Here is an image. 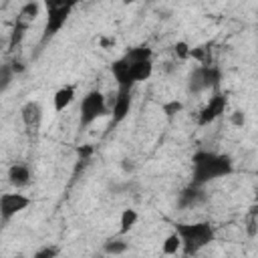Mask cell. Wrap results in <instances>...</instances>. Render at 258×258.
<instances>
[{
	"label": "cell",
	"instance_id": "cell-5",
	"mask_svg": "<svg viewBox=\"0 0 258 258\" xmlns=\"http://www.w3.org/2000/svg\"><path fill=\"white\" fill-rule=\"evenodd\" d=\"M20 119L24 125V131L30 139H36L40 135V127H42V107L38 101H26L20 107Z\"/></svg>",
	"mask_w": 258,
	"mask_h": 258
},
{
	"label": "cell",
	"instance_id": "cell-28",
	"mask_svg": "<svg viewBox=\"0 0 258 258\" xmlns=\"http://www.w3.org/2000/svg\"><path fill=\"white\" fill-rule=\"evenodd\" d=\"M254 202H258V187L254 189Z\"/></svg>",
	"mask_w": 258,
	"mask_h": 258
},
{
	"label": "cell",
	"instance_id": "cell-7",
	"mask_svg": "<svg viewBox=\"0 0 258 258\" xmlns=\"http://www.w3.org/2000/svg\"><path fill=\"white\" fill-rule=\"evenodd\" d=\"M32 204V200L24 194H2L0 196V220L2 224H8L16 214L26 210Z\"/></svg>",
	"mask_w": 258,
	"mask_h": 258
},
{
	"label": "cell",
	"instance_id": "cell-25",
	"mask_svg": "<svg viewBox=\"0 0 258 258\" xmlns=\"http://www.w3.org/2000/svg\"><path fill=\"white\" fill-rule=\"evenodd\" d=\"M189 50H191V46L187 42H183V40L173 44V52H175L177 58H189Z\"/></svg>",
	"mask_w": 258,
	"mask_h": 258
},
{
	"label": "cell",
	"instance_id": "cell-26",
	"mask_svg": "<svg viewBox=\"0 0 258 258\" xmlns=\"http://www.w3.org/2000/svg\"><path fill=\"white\" fill-rule=\"evenodd\" d=\"M230 121H232V125H236V127H242V125H244V121H246V115H244V111H234V113L230 115Z\"/></svg>",
	"mask_w": 258,
	"mask_h": 258
},
{
	"label": "cell",
	"instance_id": "cell-2",
	"mask_svg": "<svg viewBox=\"0 0 258 258\" xmlns=\"http://www.w3.org/2000/svg\"><path fill=\"white\" fill-rule=\"evenodd\" d=\"M175 232L181 238V254L194 256L216 240V228L210 222L175 224Z\"/></svg>",
	"mask_w": 258,
	"mask_h": 258
},
{
	"label": "cell",
	"instance_id": "cell-27",
	"mask_svg": "<svg viewBox=\"0 0 258 258\" xmlns=\"http://www.w3.org/2000/svg\"><path fill=\"white\" fill-rule=\"evenodd\" d=\"M248 216H254V218H258V202H254V204L248 208Z\"/></svg>",
	"mask_w": 258,
	"mask_h": 258
},
{
	"label": "cell",
	"instance_id": "cell-14",
	"mask_svg": "<svg viewBox=\"0 0 258 258\" xmlns=\"http://www.w3.org/2000/svg\"><path fill=\"white\" fill-rule=\"evenodd\" d=\"M30 167L26 163H12L10 169H8V181L18 189V187H24L30 183Z\"/></svg>",
	"mask_w": 258,
	"mask_h": 258
},
{
	"label": "cell",
	"instance_id": "cell-6",
	"mask_svg": "<svg viewBox=\"0 0 258 258\" xmlns=\"http://www.w3.org/2000/svg\"><path fill=\"white\" fill-rule=\"evenodd\" d=\"M226 107H228V97L224 93H220V91H214V95L210 97V101L198 113V125L200 127H206V125L214 123L216 119H220L226 113Z\"/></svg>",
	"mask_w": 258,
	"mask_h": 258
},
{
	"label": "cell",
	"instance_id": "cell-23",
	"mask_svg": "<svg viewBox=\"0 0 258 258\" xmlns=\"http://www.w3.org/2000/svg\"><path fill=\"white\" fill-rule=\"evenodd\" d=\"M44 2V8L46 10H54V8H67V6H73L79 2V0H42Z\"/></svg>",
	"mask_w": 258,
	"mask_h": 258
},
{
	"label": "cell",
	"instance_id": "cell-20",
	"mask_svg": "<svg viewBox=\"0 0 258 258\" xmlns=\"http://www.w3.org/2000/svg\"><path fill=\"white\" fill-rule=\"evenodd\" d=\"M161 252L163 254H177V252H181V238H179V234L175 230L169 236H165V240L161 244Z\"/></svg>",
	"mask_w": 258,
	"mask_h": 258
},
{
	"label": "cell",
	"instance_id": "cell-9",
	"mask_svg": "<svg viewBox=\"0 0 258 258\" xmlns=\"http://www.w3.org/2000/svg\"><path fill=\"white\" fill-rule=\"evenodd\" d=\"M71 12H73V6L46 10V24H44V32H42V42L50 40L56 32H60V28L67 24V20H69Z\"/></svg>",
	"mask_w": 258,
	"mask_h": 258
},
{
	"label": "cell",
	"instance_id": "cell-1",
	"mask_svg": "<svg viewBox=\"0 0 258 258\" xmlns=\"http://www.w3.org/2000/svg\"><path fill=\"white\" fill-rule=\"evenodd\" d=\"M234 173V161L230 155L200 149L191 155V183L206 185L214 179Z\"/></svg>",
	"mask_w": 258,
	"mask_h": 258
},
{
	"label": "cell",
	"instance_id": "cell-22",
	"mask_svg": "<svg viewBox=\"0 0 258 258\" xmlns=\"http://www.w3.org/2000/svg\"><path fill=\"white\" fill-rule=\"evenodd\" d=\"M16 75V71H14V67L12 64H2V69H0V81H2V91H6L8 89V85H10V81H12V77Z\"/></svg>",
	"mask_w": 258,
	"mask_h": 258
},
{
	"label": "cell",
	"instance_id": "cell-3",
	"mask_svg": "<svg viewBox=\"0 0 258 258\" xmlns=\"http://www.w3.org/2000/svg\"><path fill=\"white\" fill-rule=\"evenodd\" d=\"M111 109H109V103H107V97L99 91V89H93L89 91L83 99H81V107H79V125L81 129H87L89 125H93L97 119L109 115Z\"/></svg>",
	"mask_w": 258,
	"mask_h": 258
},
{
	"label": "cell",
	"instance_id": "cell-13",
	"mask_svg": "<svg viewBox=\"0 0 258 258\" xmlns=\"http://www.w3.org/2000/svg\"><path fill=\"white\" fill-rule=\"evenodd\" d=\"M127 62H129V73H131V79H133L135 85L147 81L153 75V58H149V60H135V62L127 60Z\"/></svg>",
	"mask_w": 258,
	"mask_h": 258
},
{
	"label": "cell",
	"instance_id": "cell-8",
	"mask_svg": "<svg viewBox=\"0 0 258 258\" xmlns=\"http://www.w3.org/2000/svg\"><path fill=\"white\" fill-rule=\"evenodd\" d=\"M131 93L133 89H117L111 101V127L123 123L131 111Z\"/></svg>",
	"mask_w": 258,
	"mask_h": 258
},
{
	"label": "cell",
	"instance_id": "cell-17",
	"mask_svg": "<svg viewBox=\"0 0 258 258\" xmlns=\"http://www.w3.org/2000/svg\"><path fill=\"white\" fill-rule=\"evenodd\" d=\"M123 56H125L127 60H131V62H135V60H149V58H153V50H151L147 44H139V46L127 48V50L123 52Z\"/></svg>",
	"mask_w": 258,
	"mask_h": 258
},
{
	"label": "cell",
	"instance_id": "cell-10",
	"mask_svg": "<svg viewBox=\"0 0 258 258\" xmlns=\"http://www.w3.org/2000/svg\"><path fill=\"white\" fill-rule=\"evenodd\" d=\"M111 75L117 83V89H133L135 87L131 73H129V62L125 60V56H119L111 62Z\"/></svg>",
	"mask_w": 258,
	"mask_h": 258
},
{
	"label": "cell",
	"instance_id": "cell-15",
	"mask_svg": "<svg viewBox=\"0 0 258 258\" xmlns=\"http://www.w3.org/2000/svg\"><path fill=\"white\" fill-rule=\"evenodd\" d=\"M204 198V191H202V185H196V183H189L181 194H179V206L183 208H191L196 206L200 200Z\"/></svg>",
	"mask_w": 258,
	"mask_h": 258
},
{
	"label": "cell",
	"instance_id": "cell-21",
	"mask_svg": "<svg viewBox=\"0 0 258 258\" xmlns=\"http://www.w3.org/2000/svg\"><path fill=\"white\" fill-rule=\"evenodd\" d=\"M161 111H163V115H165L167 119H171V117H175L177 113H181V111H183V103H181V101H177V99L165 101V103L161 105Z\"/></svg>",
	"mask_w": 258,
	"mask_h": 258
},
{
	"label": "cell",
	"instance_id": "cell-24",
	"mask_svg": "<svg viewBox=\"0 0 258 258\" xmlns=\"http://www.w3.org/2000/svg\"><path fill=\"white\" fill-rule=\"evenodd\" d=\"M58 252H60L58 246H44V248L36 250L32 256L34 258H54V256H58Z\"/></svg>",
	"mask_w": 258,
	"mask_h": 258
},
{
	"label": "cell",
	"instance_id": "cell-19",
	"mask_svg": "<svg viewBox=\"0 0 258 258\" xmlns=\"http://www.w3.org/2000/svg\"><path fill=\"white\" fill-rule=\"evenodd\" d=\"M127 250H129V242L121 240L119 234H117V238H111V240H107V242L103 244V252H105V254L117 256V254H125Z\"/></svg>",
	"mask_w": 258,
	"mask_h": 258
},
{
	"label": "cell",
	"instance_id": "cell-12",
	"mask_svg": "<svg viewBox=\"0 0 258 258\" xmlns=\"http://www.w3.org/2000/svg\"><path fill=\"white\" fill-rule=\"evenodd\" d=\"M75 97H77L75 85H64V87L56 89V93H54V97H52L54 113H62L64 109H69V105L75 101Z\"/></svg>",
	"mask_w": 258,
	"mask_h": 258
},
{
	"label": "cell",
	"instance_id": "cell-4",
	"mask_svg": "<svg viewBox=\"0 0 258 258\" xmlns=\"http://www.w3.org/2000/svg\"><path fill=\"white\" fill-rule=\"evenodd\" d=\"M222 81V69L218 64H200L191 71L187 79L189 93H204V91H218Z\"/></svg>",
	"mask_w": 258,
	"mask_h": 258
},
{
	"label": "cell",
	"instance_id": "cell-16",
	"mask_svg": "<svg viewBox=\"0 0 258 258\" xmlns=\"http://www.w3.org/2000/svg\"><path fill=\"white\" fill-rule=\"evenodd\" d=\"M139 222V214H137V210H133V208H127V210H123L121 212V216H119V236H125V234H129L133 228H135V224Z\"/></svg>",
	"mask_w": 258,
	"mask_h": 258
},
{
	"label": "cell",
	"instance_id": "cell-18",
	"mask_svg": "<svg viewBox=\"0 0 258 258\" xmlns=\"http://www.w3.org/2000/svg\"><path fill=\"white\" fill-rule=\"evenodd\" d=\"M189 58L198 60L200 64H214V60H212V44L206 42V44L194 46V48L189 50Z\"/></svg>",
	"mask_w": 258,
	"mask_h": 258
},
{
	"label": "cell",
	"instance_id": "cell-11",
	"mask_svg": "<svg viewBox=\"0 0 258 258\" xmlns=\"http://www.w3.org/2000/svg\"><path fill=\"white\" fill-rule=\"evenodd\" d=\"M38 16V4L34 2V0H30V2H26L22 8H20V12H18V16H16V22H14V34L18 32L20 36H22V32L34 22V18Z\"/></svg>",
	"mask_w": 258,
	"mask_h": 258
},
{
	"label": "cell",
	"instance_id": "cell-29",
	"mask_svg": "<svg viewBox=\"0 0 258 258\" xmlns=\"http://www.w3.org/2000/svg\"><path fill=\"white\" fill-rule=\"evenodd\" d=\"M133 2H137V0H123V4H133Z\"/></svg>",
	"mask_w": 258,
	"mask_h": 258
}]
</instances>
